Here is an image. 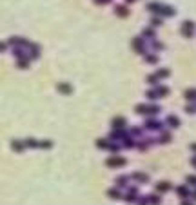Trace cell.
Here are the masks:
<instances>
[{
    "label": "cell",
    "mask_w": 196,
    "mask_h": 205,
    "mask_svg": "<svg viewBox=\"0 0 196 205\" xmlns=\"http://www.w3.org/2000/svg\"><path fill=\"white\" fill-rule=\"evenodd\" d=\"M131 47H133V51L136 53V55H145L147 53V44H145V38L140 35V36H135L133 40H131Z\"/></svg>",
    "instance_id": "cell-1"
},
{
    "label": "cell",
    "mask_w": 196,
    "mask_h": 205,
    "mask_svg": "<svg viewBox=\"0 0 196 205\" xmlns=\"http://www.w3.org/2000/svg\"><path fill=\"white\" fill-rule=\"evenodd\" d=\"M180 33H182V36L184 38H193L196 33V24L193 20H184L182 22V29H180Z\"/></svg>",
    "instance_id": "cell-2"
},
{
    "label": "cell",
    "mask_w": 196,
    "mask_h": 205,
    "mask_svg": "<svg viewBox=\"0 0 196 205\" xmlns=\"http://www.w3.org/2000/svg\"><path fill=\"white\" fill-rule=\"evenodd\" d=\"M125 164H127V158L120 156V154H113V156H109V158L105 160V165L111 167V169H120V167H124Z\"/></svg>",
    "instance_id": "cell-3"
},
{
    "label": "cell",
    "mask_w": 196,
    "mask_h": 205,
    "mask_svg": "<svg viewBox=\"0 0 196 205\" xmlns=\"http://www.w3.org/2000/svg\"><path fill=\"white\" fill-rule=\"evenodd\" d=\"M144 127H145V131H162L164 129V124L160 122V120H156V116H147V120L144 122Z\"/></svg>",
    "instance_id": "cell-4"
},
{
    "label": "cell",
    "mask_w": 196,
    "mask_h": 205,
    "mask_svg": "<svg viewBox=\"0 0 196 205\" xmlns=\"http://www.w3.org/2000/svg\"><path fill=\"white\" fill-rule=\"evenodd\" d=\"M154 144H160L158 140H154V138H145V140H136V149L140 151V153H145L151 145H154Z\"/></svg>",
    "instance_id": "cell-5"
},
{
    "label": "cell",
    "mask_w": 196,
    "mask_h": 205,
    "mask_svg": "<svg viewBox=\"0 0 196 205\" xmlns=\"http://www.w3.org/2000/svg\"><path fill=\"white\" fill-rule=\"evenodd\" d=\"M111 127H113V129H125V127H127V118L122 116V114H116V116L111 120Z\"/></svg>",
    "instance_id": "cell-6"
},
{
    "label": "cell",
    "mask_w": 196,
    "mask_h": 205,
    "mask_svg": "<svg viewBox=\"0 0 196 205\" xmlns=\"http://www.w3.org/2000/svg\"><path fill=\"white\" fill-rule=\"evenodd\" d=\"M125 134H129V131H127V129H113V131H109L107 138H109L111 142H118V140H122Z\"/></svg>",
    "instance_id": "cell-7"
},
{
    "label": "cell",
    "mask_w": 196,
    "mask_h": 205,
    "mask_svg": "<svg viewBox=\"0 0 196 205\" xmlns=\"http://www.w3.org/2000/svg\"><path fill=\"white\" fill-rule=\"evenodd\" d=\"M9 145H11V149H13L15 153H18V154H20V153H24V151H25V147H27V145H25V140H16V138H13Z\"/></svg>",
    "instance_id": "cell-8"
},
{
    "label": "cell",
    "mask_w": 196,
    "mask_h": 205,
    "mask_svg": "<svg viewBox=\"0 0 196 205\" xmlns=\"http://www.w3.org/2000/svg\"><path fill=\"white\" fill-rule=\"evenodd\" d=\"M131 178L136 182V184H149V174L147 173H142V171H135L133 174H131Z\"/></svg>",
    "instance_id": "cell-9"
},
{
    "label": "cell",
    "mask_w": 196,
    "mask_h": 205,
    "mask_svg": "<svg viewBox=\"0 0 196 205\" xmlns=\"http://www.w3.org/2000/svg\"><path fill=\"white\" fill-rule=\"evenodd\" d=\"M145 9H147L149 13H153V15H162L164 4H160V2H149V4L145 5Z\"/></svg>",
    "instance_id": "cell-10"
},
{
    "label": "cell",
    "mask_w": 196,
    "mask_h": 205,
    "mask_svg": "<svg viewBox=\"0 0 196 205\" xmlns=\"http://www.w3.org/2000/svg\"><path fill=\"white\" fill-rule=\"evenodd\" d=\"M56 91H58L60 94H65V96H67V94L73 93V85L67 84V82H58V84H56Z\"/></svg>",
    "instance_id": "cell-11"
},
{
    "label": "cell",
    "mask_w": 196,
    "mask_h": 205,
    "mask_svg": "<svg viewBox=\"0 0 196 205\" xmlns=\"http://www.w3.org/2000/svg\"><path fill=\"white\" fill-rule=\"evenodd\" d=\"M165 124L169 125V129H178V127L182 125V122H180V118H178L176 114H167Z\"/></svg>",
    "instance_id": "cell-12"
},
{
    "label": "cell",
    "mask_w": 196,
    "mask_h": 205,
    "mask_svg": "<svg viewBox=\"0 0 196 205\" xmlns=\"http://www.w3.org/2000/svg\"><path fill=\"white\" fill-rule=\"evenodd\" d=\"M173 187H174V185H173L171 182H165V180H164V182H158V184L154 185L156 193H160V194H164V193H169V191H171Z\"/></svg>",
    "instance_id": "cell-13"
},
{
    "label": "cell",
    "mask_w": 196,
    "mask_h": 205,
    "mask_svg": "<svg viewBox=\"0 0 196 205\" xmlns=\"http://www.w3.org/2000/svg\"><path fill=\"white\" fill-rule=\"evenodd\" d=\"M158 142H160L162 145H167V144H171V142H173V134H171V131H167V129H162V131H160V138H158Z\"/></svg>",
    "instance_id": "cell-14"
},
{
    "label": "cell",
    "mask_w": 196,
    "mask_h": 205,
    "mask_svg": "<svg viewBox=\"0 0 196 205\" xmlns=\"http://www.w3.org/2000/svg\"><path fill=\"white\" fill-rule=\"evenodd\" d=\"M189 187H191L189 184H187V185H178V187H176V194H178V198H180V200H185V198H189V196H191Z\"/></svg>",
    "instance_id": "cell-15"
},
{
    "label": "cell",
    "mask_w": 196,
    "mask_h": 205,
    "mask_svg": "<svg viewBox=\"0 0 196 205\" xmlns=\"http://www.w3.org/2000/svg\"><path fill=\"white\" fill-rule=\"evenodd\" d=\"M40 55H42V47L38 44H31V47H29V58L31 60H38Z\"/></svg>",
    "instance_id": "cell-16"
},
{
    "label": "cell",
    "mask_w": 196,
    "mask_h": 205,
    "mask_svg": "<svg viewBox=\"0 0 196 205\" xmlns=\"http://www.w3.org/2000/svg\"><path fill=\"white\" fill-rule=\"evenodd\" d=\"M120 142H122V145H124L125 149H133V147H136V138L131 136V134H125Z\"/></svg>",
    "instance_id": "cell-17"
},
{
    "label": "cell",
    "mask_w": 196,
    "mask_h": 205,
    "mask_svg": "<svg viewBox=\"0 0 196 205\" xmlns=\"http://www.w3.org/2000/svg\"><path fill=\"white\" fill-rule=\"evenodd\" d=\"M129 180H131V176H127V174H118V176L115 178V184H116L120 189H124V187L129 185Z\"/></svg>",
    "instance_id": "cell-18"
},
{
    "label": "cell",
    "mask_w": 196,
    "mask_h": 205,
    "mask_svg": "<svg viewBox=\"0 0 196 205\" xmlns=\"http://www.w3.org/2000/svg\"><path fill=\"white\" fill-rule=\"evenodd\" d=\"M115 13H116V16H120V18H127V16H129V7H127L125 4H120V5L115 7Z\"/></svg>",
    "instance_id": "cell-19"
},
{
    "label": "cell",
    "mask_w": 196,
    "mask_h": 205,
    "mask_svg": "<svg viewBox=\"0 0 196 205\" xmlns=\"http://www.w3.org/2000/svg\"><path fill=\"white\" fill-rule=\"evenodd\" d=\"M29 65H31L29 55H25V56H22V58H16V67H18V69H29Z\"/></svg>",
    "instance_id": "cell-20"
},
{
    "label": "cell",
    "mask_w": 196,
    "mask_h": 205,
    "mask_svg": "<svg viewBox=\"0 0 196 205\" xmlns=\"http://www.w3.org/2000/svg\"><path fill=\"white\" fill-rule=\"evenodd\" d=\"M107 196H109L111 200H120V198H124V194H122V191H120V187H118V185H116V187L107 189Z\"/></svg>",
    "instance_id": "cell-21"
},
{
    "label": "cell",
    "mask_w": 196,
    "mask_h": 205,
    "mask_svg": "<svg viewBox=\"0 0 196 205\" xmlns=\"http://www.w3.org/2000/svg\"><path fill=\"white\" fill-rule=\"evenodd\" d=\"M149 45H151V49H153L154 53H158V51H164V49H165V44H164V42H160L158 38H153V40L149 42Z\"/></svg>",
    "instance_id": "cell-22"
},
{
    "label": "cell",
    "mask_w": 196,
    "mask_h": 205,
    "mask_svg": "<svg viewBox=\"0 0 196 205\" xmlns=\"http://www.w3.org/2000/svg\"><path fill=\"white\" fill-rule=\"evenodd\" d=\"M145 80H147V84L149 85H153V87H156V85H160V76H158V73H151V74H147L145 76Z\"/></svg>",
    "instance_id": "cell-23"
},
{
    "label": "cell",
    "mask_w": 196,
    "mask_h": 205,
    "mask_svg": "<svg viewBox=\"0 0 196 205\" xmlns=\"http://www.w3.org/2000/svg\"><path fill=\"white\" fill-rule=\"evenodd\" d=\"M95 144H96V147H98V149H102V151H109L111 140H109V138H98Z\"/></svg>",
    "instance_id": "cell-24"
},
{
    "label": "cell",
    "mask_w": 196,
    "mask_h": 205,
    "mask_svg": "<svg viewBox=\"0 0 196 205\" xmlns=\"http://www.w3.org/2000/svg\"><path fill=\"white\" fill-rule=\"evenodd\" d=\"M184 98L187 102H196V87H189L184 91Z\"/></svg>",
    "instance_id": "cell-25"
},
{
    "label": "cell",
    "mask_w": 196,
    "mask_h": 205,
    "mask_svg": "<svg viewBox=\"0 0 196 205\" xmlns=\"http://www.w3.org/2000/svg\"><path fill=\"white\" fill-rule=\"evenodd\" d=\"M142 36H144L145 40H153V38H156L154 27H153V25H151V27H144V31H142Z\"/></svg>",
    "instance_id": "cell-26"
},
{
    "label": "cell",
    "mask_w": 196,
    "mask_h": 205,
    "mask_svg": "<svg viewBox=\"0 0 196 205\" xmlns=\"http://www.w3.org/2000/svg\"><path fill=\"white\" fill-rule=\"evenodd\" d=\"M144 60H145L147 64H151V65H156L160 58H158L156 53H145V55H144Z\"/></svg>",
    "instance_id": "cell-27"
},
{
    "label": "cell",
    "mask_w": 196,
    "mask_h": 205,
    "mask_svg": "<svg viewBox=\"0 0 196 205\" xmlns=\"http://www.w3.org/2000/svg\"><path fill=\"white\" fill-rule=\"evenodd\" d=\"M158 113H162V107L156 105V104L153 102V104H149V107H147V114H145V116H156Z\"/></svg>",
    "instance_id": "cell-28"
},
{
    "label": "cell",
    "mask_w": 196,
    "mask_h": 205,
    "mask_svg": "<svg viewBox=\"0 0 196 205\" xmlns=\"http://www.w3.org/2000/svg\"><path fill=\"white\" fill-rule=\"evenodd\" d=\"M144 131H145V127H144V125H142V127H140V125H135V127H131V129H129V134H131V136H135V138H142Z\"/></svg>",
    "instance_id": "cell-29"
},
{
    "label": "cell",
    "mask_w": 196,
    "mask_h": 205,
    "mask_svg": "<svg viewBox=\"0 0 196 205\" xmlns=\"http://www.w3.org/2000/svg\"><path fill=\"white\" fill-rule=\"evenodd\" d=\"M145 96H147V100H151V102H154V100H158V98H160V94H158V89H156V87H151V89L145 93Z\"/></svg>",
    "instance_id": "cell-30"
},
{
    "label": "cell",
    "mask_w": 196,
    "mask_h": 205,
    "mask_svg": "<svg viewBox=\"0 0 196 205\" xmlns=\"http://www.w3.org/2000/svg\"><path fill=\"white\" fill-rule=\"evenodd\" d=\"M174 15H176V9H174L173 5H164L160 16H174Z\"/></svg>",
    "instance_id": "cell-31"
},
{
    "label": "cell",
    "mask_w": 196,
    "mask_h": 205,
    "mask_svg": "<svg viewBox=\"0 0 196 205\" xmlns=\"http://www.w3.org/2000/svg\"><path fill=\"white\" fill-rule=\"evenodd\" d=\"M164 24V16H160V15H153L151 16V25L153 27H160Z\"/></svg>",
    "instance_id": "cell-32"
},
{
    "label": "cell",
    "mask_w": 196,
    "mask_h": 205,
    "mask_svg": "<svg viewBox=\"0 0 196 205\" xmlns=\"http://www.w3.org/2000/svg\"><path fill=\"white\" fill-rule=\"evenodd\" d=\"M147 107H149V104H138V105H135V113L136 114H147Z\"/></svg>",
    "instance_id": "cell-33"
},
{
    "label": "cell",
    "mask_w": 196,
    "mask_h": 205,
    "mask_svg": "<svg viewBox=\"0 0 196 205\" xmlns=\"http://www.w3.org/2000/svg\"><path fill=\"white\" fill-rule=\"evenodd\" d=\"M53 140H40V147L38 149H44V151H49V149H53Z\"/></svg>",
    "instance_id": "cell-34"
},
{
    "label": "cell",
    "mask_w": 196,
    "mask_h": 205,
    "mask_svg": "<svg viewBox=\"0 0 196 205\" xmlns=\"http://www.w3.org/2000/svg\"><path fill=\"white\" fill-rule=\"evenodd\" d=\"M124 200H125V202H129V203H136L138 196H136V193H129V191H127V193L124 194Z\"/></svg>",
    "instance_id": "cell-35"
},
{
    "label": "cell",
    "mask_w": 196,
    "mask_h": 205,
    "mask_svg": "<svg viewBox=\"0 0 196 205\" xmlns=\"http://www.w3.org/2000/svg\"><path fill=\"white\" fill-rule=\"evenodd\" d=\"M160 202H162V198H160V193H156V194H154V193H153V194H149V196H147V203H160Z\"/></svg>",
    "instance_id": "cell-36"
},
{
    "label": "cell",
    "mask_w": 196,
    "mask_h": 205,
    "mask_svg": "<svg viewBox=\"0 0 196 205\" xmlns=\"http://www.w3.org/2000/svg\"><path fill=\"white\" fill-rule=\"evenodd\" d=\"M156 73H158V76H160L162 80H164V78H169V76H171V69H167V67H160V69H158Z\"/></svg>",
    "instance_id": "cell-37"
},
{
    "label": "cell",
    "mask_w": 196,
    "mask_h": 205,
    "mask_svg": "<svg viewBox=\"0 0 196 205\" xmlns=\"http://www.w3.org/2000/svg\"><path fill=\"white\" fill-rule=\"evenodd\" d=\"M25 145L31 147V149H38V147H40V142L35 140V138H25Z\"/></svg>",
    "instance_id": "cell-38"
},
{
    "label": "cell",
    "mask_w": 196,
    "mask_h": 205,
    "mask_svg": "<svg viewBox=\"0 0 196 205\" xmlns=\"http://www.w3.org/2000/svg\"><path fill=\"white\" fill-rule=\"evenodd\" d=\"M13 56H15V58H22V56H25V55H24V47H22V45L13 47Z\"/></svg>",
    "instance_id": "cell-39"
},
{
    "label": "cell",
    "mask_w": 196,
    "mask_h": 205,
    "mask_svg": "<svg viewBox=\"0 0 196 205\" xmlns=\"http://www.w3.org/2000/svg\"><path fill=\"white\" fill-rule=\"evenodd\" d=\"M120 149H124V145H122V144H115V142H111L109 151H111L113 154H118V153H120Z\"/></svg>",
    "instance_id": "cell-40"
},
{
    "label": "cell",
    "mask_w": 196,
    "mask_h": 205,
    "mask_svg": "<svg viewBox=\"0 0 196 205\" xmlns=\"http://www.w3.org/2000/svg\"><path fill=\"white\" fill-rule=\"evenodd\" d=\"M185 113H187V114H196V102H187Z\"/></svg>",
    "instance_id": "cell-41"
},
{
    "label": "cell",
    "mask_w": 196,
    "mask_h": 205,
    "mask_svg": "<svg viewBox=\"0 0 196 205\" xmlns=\"http://www.w3.org/2000/svg\"><path fill=\"white\" fill-rule=\"evenodd\" d=\"M20 42H22V38H20V36H9V40H7V44H9V45H13V47L20 45Z\"/></svg>",
    "instance_id": "cell-42"
},
{
    "label": "cell",
    "mask_w": 196,
    "mask_h": 205,
    "mask_svg": "<svg viewBox=\"0 0 196 205\" xmlns=\"http://www.w3.org/2000/svg\"><path fill=\"white\" fill-rule=\"evenodd\" d=\"M156 89H158V94H160V98L169 94V87H167V85H156Z\"/></svg>",
    "instance_id": "cell-43"
},
{
    "label": "cell",
    "mask_w": 196,
    "mask_h": 205,
    "mask_svg": "<svg viewBox=\"0 0 196 205\" xmlns=\"http://www.w3.org/2000/svg\"><path fill=\"white\" fill-rule=\"evenodd\" d=\"M187 184L191 185V187H196V174H187Z\"/></svg>",
    "instance_id": "cell-44"
},
{
    "label": "cell",
    "mask_w": 196,
    "mask_h": 205,
    "mask_svg": "<svg viewBox=\"0 0 196 205\" xmlns=\"http://www.w3.org/2000/svg\"><path fill=\"white\" fill-rule=\"evenodd\" d=\"M136 203H140V205H145V203H147V196H140V198L136 200Z\"/></svg>",
    "instance_id": "cell-45"
},
{
    "label": "cell",
    "mask_w": 196,
    "mask_h": 205,
    "mask_svg": "<svg viewBox=\"0 0 196 205\" xmlns=\"http://www.w3.org/2000/svg\"><path fill=\"white\" fill-rule=\"evenodd\" d=\"M127 191H129V193H136V194H138V187H136V185H127Z\"/></svg>",
    "instance_id": "cell-46"
},
{
    "label": "cell",
    "mask_w": 196,
    "mask_h": 205,
    "mask_svg": "<svg viewBox=\"0 0 196 205\" xmlns=\"http://www.w3.org/2000/svg\"><path fill=\"white\" fill-rule=\"evenodd\" d=\"M111 0H95V4H98V5H105V4H109Z\"/></svg>",
    "instance_id": "cell-47"
},
{
    "label": "cell",
    "mask_w": 196,
    "mask_h": 205,
    "mask_svg": "<svg viewBox=\"0 0 196 205\" xmlns=\"http://www.w3.org/2000/svg\"><path fill=\"white\" fill-rule=\"evenodd\" d=\"M0 49H2V51H5V49H7V40H5V42H2V45H0Z\"/></svg>",
    "instance_id": "cell-48"
},
{
    "label": "cell",
    "mask_w": 196,
    "mask_h": 205,
    "mask_svg": "<svg viewBox=\"0 0 196 205\" xmlns=\"http://www.w3.org/2000/svg\"><path fill=\"white\" fill-rule=\"evenodd\" d=\"M191 165H193V167L196 169V154L193 156V158H191Z\"/></svg>",
    "instance_id": "cell-49"
},
{
    "label": "cell",
    "mask_w": 196,
    "mask_h": 205,
    "mask_svg": "<svg viewBox=\"0 0 196 205\" xmlns=\"http://www.w3.org/2000/svg\"><path fill=\"white\" fill-rule=\"evenodd\" d=\"M191 203H193V202H189L187 198H185V200H182V205H191Z\"/></svg>",
    "instance_id": "cell-50"
},
{
    "label": "cell",
    "mask_w": 196,
    "mask_h": 205,
    "mask_svg": "<svg viewBox=\"0 0 196 205\" xmlns=\"http://www.w3.org/2000/svg\"><path fill=\"white\" fill-rule=\"evenodd\" d=\"M191 151H193V153H196V142H194V144H191Z\"/></svg>",
    "instance_id": "cell-51"
},
{
    "label": "cell",
    "mask_w": 196,
    "mask_h": 205,
    "mask_svg": "<svg viewBox=\"0 0 196 205\" xmlns=\"http://www.w3.org/2000/svg\"><path fill=\"white\" fill-rule=\"evenodd\" d=\"M191 198H193V200H194V202H196V189H194V191H193V193H191Z\"/></svg>",
    "instance_id": "cell-52"
},
{
    "label": "cell",
    "mask_w": 196,
    "mask_h": 205,
    "mask_svg": "<svg viewBox=\"0 0 196 205\" xmlns=\"http://www.w3.org/2000/svg\"><path fill=\"white\" fill-rule=\"evenodd\" d=\"M125 2H127V4H133V2H136V0H125Z\"/></svg>",
    "instance_id": "cell-53"
}]
</instances>
